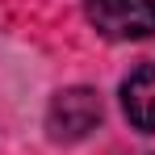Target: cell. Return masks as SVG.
I'll list each match as a JSON object with an SVG mask.
<instances>
[{
	"instance_id": "obj_1",
	"label": "cell",
	"mask_w": 155,
	"mask_h": 155,
	"mask_svg": "<svg viewBox=\"0 0 155 155\" xmlns=\"http://www.w3.org/2000/svg\"><path fill=\"white\" fill-rule=\"evenodd\" d=\"M92 29L109 42H147L155 38V0H84Z\"/></svg>"
},
{
	"instance_id": "obj_2",
	"label": "cell",
	"mask_w": 155,
	"mask_h": 155,
	"mask_svg": "<svg viewBox=\"0 0 155 155\" xmlns=\"http://www.w3.org/2000/svg\"><path fill=\"white\" fill-rule=\"evenodd\" d=\"M105 109H101V97L92 92V88H59L54 92L51 109H46V130H51L54 143H80V138H88L92 130L101 126Z\"/></svg>"
},
{
	"instance_id": "obj_3",
	"label": "cell",
	"mask_w": 155,
	"mask_h": 155,
	"mask_svg": "<svg viewBox=\"0 0 155 155\" xmlns=\"http://www.w3.org/2000/svg\"><path fill=\"white\" fill-rule=\"evenodd\" d=\"M122 109H126L130 126L143 130V134H155V63L130 71L126 84H122Z\"/></svg>"
}]
</instances>
